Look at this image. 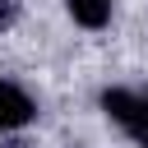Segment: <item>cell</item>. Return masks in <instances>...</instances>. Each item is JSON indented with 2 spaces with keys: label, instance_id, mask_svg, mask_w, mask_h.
I'll list each match as a JSON object with an SVG mask.
<instances>
[{
  "label": "cell",
  "instance_id": "4",
  "mask_svg": "<svg viewBox=\"0 0 148 148\" xmlns=\"http://www.w3.org/2000/svg\"><path fill=\"white\" fill-rule=\"evenodd\" d=\"M14 18H18V0H0V32H5Z\"/></svg>",
  "mask_w": 148,
  "mask_h": 148
},
{
  "label": "cell",
  "instance_id": "1",
  "mask_svg": "<svg viewBox=\"0 0 148 148\" xmlns=\"http://www.w3.org/2000/svg\"><path fill=\"white\" fill-rule=\"evenodd\" d=\"M102 116L120 134H130L139 148H148V92H139V88H106L102 92Z\"/></svg>",
  "mask_w": 148,
  "mask_h": 148
},
{
  "label": "cell",
  "instance_id": "2",
  "mask_svg": "<svg viewBox=\"0 0 148 148\" xmlns=\"http://www.w3.org/2000/svg\"><path fill=\"white\" fill-rule=\"evenodd\" d=\"M37 120V102L28 88H18L14 79H0V134H14L23 125Z\"/></svg>",
  "mask_w": 148,
  "mask_h": 148
},
{
  "label": "cell",
  "instance_id": "3",
  "mask_svg": "<svg viewBox=\"0 0 148 148\" xmlns=\"http://www.w3.org/2000/svg\"><path fill=\"white\" fill-rule=\"evenodd\" d=\"M65 14H69L79 28L102 32V28L111 23V14H116V0H65Z\"/></svg>",
  "mask_w": 148,
  "mask_h": 148
}]
</instances>
